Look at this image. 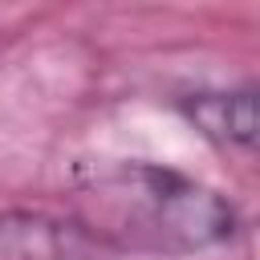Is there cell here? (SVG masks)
<instances>
[{"label": "cell", "instance_id": "cell-2", "mask_svg": "<svg viewBox=\"0 0 260 260\" xmlns=\"http://www.w3.org/2000/svg\"><path fill=\"white\" fill-rule=\"evenodd\" d=\"M179 114L215 146L260 158V85L203 89L179 102Z\"/></svg>", "mask_w": 260, "mask_h": 260}, {"label": "cell", "instance_id": "cell-3", "mask_svg": "<svg viewBox=\"0 0 260 260\" xmlns=\"http://www.w3.org/2000/svg\"><path fill=\"white\" fill-rule=\"evenodd\" d=\"M98 244L45 211H0V260H93Z\"/></svg>", "mask_w": 260, "mask_h": 260}, {"label": "cell", "instance_id": "cell-1", "mask_svg": "<svg viewBox=\"0 0 260 260\" xmlns=\"http://www.w3.org/2000/svg\"><path fill=\"white\" fill-rule=\"evenodd\" d=\"M73 223L98 244L146 256L207 252L236 232L232 203L158 162H110L73 187Z\"/></svg>", "mask_w": 260, "mask_h": 260}]
</instances>
